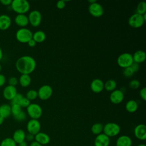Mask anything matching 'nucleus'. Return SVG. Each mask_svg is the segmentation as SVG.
I'll return each instance as SVG.
<instances>
[{
  "mask_svg": "<svg viewBox=\"0 0 146 146\" xmlns=\"http://www.w3.org/2000/svg\"><path fill=\"white\" fill-rule=\"evenodd\" d=\"M34 141L43 145L48 144L50 141V137L48 135L44 132H39L34 136Z\"/></svg>",
  "mask_w": 146,
  "mask_h": 146,
  "instance_id": "f3484780",
  "label": "nucleus"
},
{
  "mask_svg": "<svg viewBox=\"0 0 146 146\" xmlns=\"http://www.w3.org/2000/svg\"><path fill=\"white\" fill-rule=\"evenodd\" d=\"M91 131L93 134L96 136L100 133H102L103 131V125L100 123H95L92 125L91 128Z\"/></svg>",
  "mask_w": 146,
  "mask_h": 146,
  "instance_id": "cd10ccee",
  "label": "nucleus"
},
{
  "mask_svg": "<svg viewBox=\"0 0 146 146\" xmlns=\"http://www.w3.org/2000/svg\"><path fill=\"white\" fill-rule=\"evenodd\" d=\"M137 146H146V145L144 144H139Z\"/></svg>",
  "mask_w": 146,
  "mask_h": 146,
  "instance_id": "603ef678",
  "label": "nucleus"
},
{
  "mask_svg": "<svg viewBox=\"0 0 146 146\" xmlns=\"http://www.w3.org/2000/svg\"><path fill=\"white\" fill-rule=\"evenodd\" d=\"M1 70H2V66H1V64H0V72L1 71Z\"/></svg>",
  "mask_w": 146,
  "mask_h": 146,
  "instance_id": "864d4df0",
  "label": "nucleus"
},
{
  "mask_svg": "<svg viewBox=\"0 0 146 146\" xmlns=\"http://www.w3.org/2000/svg\"><path fill=\"white\" fill-rule=\"evenodd\" d=\"M23 97V95L20 93H17V95L14 97V98L11 100V104H18L19 102L21 101V99Z\"/></svg>",
  "mask_w": 146,
  "mask_h": 146,
  "instance_id": "e433bc0d",
  "label": "nucleus"
},
{
  "mask_svg": "<svg viewBox=\"0 0 146 146\" xmlns=\"http://www.w3.org/2000/svg\"><path fill=\"white\" fill-rule=\"evenodd\" d=\"M13 117H14V118L17 121H23V120H25L26 119V113L24 111H22L18 115H17L16 116H14Z\"/></svg>",
  "mask_w": 146,
  "mask_h": 146,
  "instance_id": "f704fd0d",
  "label": "nucleus"
},
{
  "mask_svg": "<svg viewBox=\"0 0 146 146\" xmlns=\"http://www.w3.org/2000/svg\"><path fill=\"white\" fill-rule=\"evenodd\" d=\"M27 112L32 119L38 120L42 115V108L38 104L30 103L27 107Z\"/></svg>",
  "mask_w": 146,
  "mask_h": 146,
  "instance_id": "423d86ee",
  "label": "nucleus"
},
{
  "mask_svg": "<svg viewBox=\"0 0 146 146\" xmlns=\"http://www.w3.org/2000/svg\"><path fill=\"white\" fill-rule=\"evenodd\" d=\"M56 5V7L58 9H63L66 6L65 1H59L57 2Z\"/></svg>",
  "mask_w": 146,
  "mask_h": 146,
  "instance_id": "ea45409f",
  "label": "nucleus"
},
{
  "mask_svg": "<svg viewBox=\"0 0 146 146\" xmlns=\"http://www.w3.org/2000/svg\"><path fill=\"white\" fill-rule=\"evenodd\" d=\"M139 95L141 99L143 101L146 100V88L145 87H143L140 90L139 92Z\"/></svg>",
  "mask_w": 146,
  "mask_h": 146,
  "instance_id": "58836bf2",
  "label": "nucleus"
},
{
  "mask_svg": "<svg viewBox=\"0 0 146 146\" xmlns=\"http://www.w3.org/2000/svg\"><path fill=\"white\" fill-rule=\"evenodd\" d=\"M8 82H9V85L15 87L18 83V80L16 77L11 76L9 78Z\"/></svg>",
  "mask_w": 146,
  "mask_h": 146,
  "instance_id": "4c0bfd02",
  "label": "nucleus"
},
{
  "mask_svg": "<svg viewBox=\"0 0 146 146\" xmlns=\"http://www.w3.org/2000/svg\"><path fill=\"white\" fill-rule=\"evenodd\" d=\"M10 6L12 10L18 14H25L30 8V3L26 0H13Z\"/></svg>",
  "mask_w": 146,
  "mask_h": 146,
  "instance_id": "f03ea898",
  "label": "nucleus"
},
{
  "mask_svg": "<svg viewBox=\"0 0 146 146\" xmlns=\"http://www.w3.org/2000/svg\"><path fill=\"white\" fill-rule=\"evenodd\" d=\"M4 119H4L2 116L0 115V125H1V124H2V123H3Z\"/></svg>",
  "mask_w": 146,
  "mask_h": 146,
  "instance_id": "8fccbe9b",
  "label": "nucleus"
},
{
  "mask_svg": "<svg viewBox=\"0 0 146 146\" xmlns=\"http://www.w3.org/2000/svg\"><path fill=\"white\" fill-rule=\"evenodd\" d=\"M12 2L11 0H0V3L3 6H10Z\"/></svg>",
  "mask_w": 146,
  "mask_h": 146,
  "instance_id": "c03bdc74",
  "label": "nucleus"
},
{
  "mask_svg": "<svg viewBox=\"0 0 146 146\" xmlns=\"http://www.w3.org/2000/svg\"><path fill=\"white\" fill-rule=\"evenodd\" d=\"M18 146H28V145H27V142L25 140V141L20 143L19 144H18Z\"/></svg>",
  "mask_w": 146,
  "mask_h": 146,
  "instance_id": "de8ad7c7",
  "label": "nucleus"
},
{
  "mask_svg": "<svg viewBox=\"0 0 146 146\" xmlns=\"http://www.w3.org/2000/svg\"><path fill=\"white\" fill-rule=\"evenodd\" d=\"M133 62L137 64L141 63L145 61L146 59V54L143 50H137L132 55Z\"/></svg>",
  "mask_w": 146,
  "mask_h": 146,
  "instance_id": "4be33fe9",
  "label": "nucleus"
},
{
  "mask_svg": "<svg viewBox=\"0 0 146 146\" xmlns=\"http://www.w3.org/2000/svg\"><path fill=\"white\" fill-rule=\"evenodd\" d=\"M140 82L137 79H133L129 83V88L134 90L140 87Z\"/></svg>",
  "mask_w": 146,
  "mask_h": 146,
  "instance_id": "c9c22d12",
  "label": "nucleus"
},
{
  "mask_svg": "<svg viewBox=\"0 0 146 146\" xmlns=\"http://www.w3.org/2000/svg\"><path fill=\"white\" fill-rule=\"evenodd\" d=\"M2 57H3V52H2V50L1 47H0V61L2 59Z\"/></svg>",
  "mask_w": 146,
  "mask_h": 146,
  "instance_id": "09e8293b",
  "label": "nucleus"
},
{
  "mask_svg": "<svg viewBox=\"0 0 146 146\" xmlns=\"http://www.w3.org/2000/svg\"><path fill=\"white\" fill-rule=\"evenodd\" d=\"M27 17L29 22L32 26L38 27L40 25L42 21V15L39 11L36 10L31 11Z\"/></svg>",
  "mask_w": 146,
  "mask_h": 146,
  "instance_id": "1a4fd4ad",
  "label": "nucleus"
},
{
  "mask_svg": "<svg viewBox=\"0 0 146 146\" xmlns=\"http://www.w3.org/2000/svg\"><path fill=\"white\" fill-rule=\"evenodd\" d=\"M30 146H43V145H41V144H40L39 143H37V142L35 141H32V142L30 143Z\"/></svg>",
  "mask_w": 146,
  "mask_h": 146,
  "instance_id": "49530a36",
  "label": "nucleus"
},
{
  "mask_svg": "<svg viewBox=\"0 0 146 146\" xmlns=\"http://www.w3.org/2000/svg\"><path fill=\"white\" fill-rule=\"evenodd\" d=\"M133 63L132 54L128 52L121 54L117 59V63L123 68L130 67Z\"/></svg>",
  "mask_w": 146,
  "mask_h": 146,
  "instance_id": "39448f33",
  "label": "nucleus"
},
{
  "mask_svg": "<svg viewBox=\"0 0 146 146\" xmlns=\"http://www.w3.org/2000/svg\"><path fill=\"white\" fill-rule=\"evenodd\" d=\"M26 127L28 132L35 136L40 132L41 125L38 120L31 119L27 122Z\"/></svg>",
  "mask_w": 146,
  "mask_h": 146,
  "instance_id": "9b49d317",
  "label": "nucleus"
},
{
  "mask_svg": "<svg viewBox=\"0 0 146 146\" xmlns=\"http://www.w3.org/2000/svg\"><path fill=\"white\" fill-rule=\"evenodd\" d=\"M25 137L26 133L25 131L22 129H18L13 133L12 139L16 143V144H19L20 143L25 140Z\"/></svg>",
  "mask_w": 146,
  "mask_h": 146,
  "instance_id": "412c9836",
  "label": "nucleus"
},
{
  "mask_svg": "<svg viewBox=\"0 0 146 146\" xmlns=\"http://www.w3.org/2000/svg\"><path fill=\"white\" fill-rule=\"evenodd\" d=\"M17 93V90L15 87L8 85L3 89V96L5 99L11 100Z\"/></svg>",
  "mask_w": 146,
  "mask_h": 146,
  "instance_id": "2eb2a0df",
  "label": "nucleus"
},
{
  "mask_svg": "<svg viewBox=\"0 0 146 146\" xmlns=\"http://www.w3.org/2000/svg\"><path fill=\"white\" fill-rule=\"evenodd\" d=\"M11 25V19L10 17L6 14L0 15V30H6Z\"/></svg>",
  "mask_w": 146,
  "mask_h": 146,
  "instance_id": "a211bd4d",
  "label": "nucleus"
},
{
  "mask_svg": "<svg viewBox=\"0 0 146 146\" xmlns=\"http://www.w3.org/2000/svg\"><path fill=\"white\" fill-rule=\"evenodd\" d=\"M124 98V93L120 90H115L111 92L110 96V101L115 104H117L121 103Z\"/></svg>",
  "mask_w": 146,
  "mask_h": 146,
  "instance_id": "f8f14e48",
  "label": "nucleus"
},
{
  "mask_svg": "<svg viewBox=\"0 0 146 146\" xmlns=\"http://www.w3.org/2000/svg\"><path fill=\"white\" fill-rule=\"evenodd\" d=\"M46 38V34L44 31L38 30L33 34V39L36 43H42L45 40Z\"/></svg>",
  "mask_w": 146,
  "mask_h": 146,
  "instance_id": "a878e982",
  "label": "nucleus"
},
{
  "mask_svg": "<svg viewBox=\"0 0 146 146\" xmlns=\"http://www.w3.org/2000/svg\"><path fill=\"white\" fill-rule=\"evenodd\" d=\"M22 108L19 104H11V112L13 116H16L22 111Z\"/></svg>",
  "mask_w": 146,
  "mask_h": 146,
  "instance_id": "2f4dec72",
  "label": "nucleus"
},
{
  "mask_svg": "<svg viewBox=\"0 0 146 146\" xmlns=\"http://www.w3.org/2000/svg\"><path fill=\"white\" fill-rule=\"evenodd\" d=\"M14 22L17 25L22 28L26 27L29 23L28 17L25 14H17L14 18Z\"/></svg>",
  "mask_w": 146,
  "mask_h": 146,
  "instance_id": "aec40b11",
  "label": "nucleus"
},
{
  "mask_svg": "<svg viewBox=\"0 0 146 146\" xmlns=\"http://www.w3.org/2000/svg\"><path fill=\"white\" fill-rule=\"evenodd\" d=\"M117 84L115 80L113 79H109L104 83V88L107 91L112 92L116 90Z\"/></svg>",
  "mask_w": 146,
  "mask_h": 146,
  "instance_id": "bb28decb",
  "label": "nucleus"
},
{
  "mask_svg": "<svg viewBox=\"0 0 146 146\" xmlns=\"http://www.w3.org/2000/svg\"><path fill=\"white\" fill-rule=\"evenodd\" d=\"M88 11L90 14L94 17H100L104 14V9L103 6L98 2L90 4L88 6Z\"/></svg>",
  "mask_w": 146,
  "mask_h": 146,
  "instance_id": "9d476101",
  "label": "nucleus"
},
{
  "mask_svg": "<svg viewBox=\"0 0 146 146\" xmlns=\"http://www.w3.org/2000/svg\"><path fill=\"white\" fill-rule=\"evenodd\" d=\"M132 144L131 138L125 135L119 136L116 141V146H132Z\"/></svg>",
  "mask_w": 146,
  "mask_h": 146,
  "instance_id": "6ab92c4d",
  "label": "nucleus"
},
{
  "mask_svg": "<svg viewBox=\"0 0 146 146\" xmlns=\"http://www.w3.org/2000/svg\"><path fill=\"white\" fill-rule=\"evenodd\" d=\"M140 15H143L146 13V2L142 1L139 3L136 8V13Z\"/></svg>",
  "mask_w": 146,
  "mask_h": 146,
  "instance_id": "c85d7f7f",
  "label": "nucleus"
},
{
  "mask_svg": "<svg viewBox=\"0 0 146 146\" xmlns=\"http://www.w3.org/2000/svg\"><path fill=\"white\" fill-rule=\"evenodd\" d=\"M96 1L95 0H89L88 1V2L90 3V4H92V3H94L95 2H96Z\"/></svg>",
  "mask_w": 146,
  "mask_h": 146,
  "instance_id": "3c124183",
  "label": "nucleus"
},
{
  "mask_svg": "<svg viewBox=\"0 0 146 146\" xmlns=\"http://www.w3.org/2000/svg\"><path fill=\"white\" fill-rule=\"evenodd\" d=\"M6 79L5 76L2 74H0V87L4 86L6 83Z\"/></svg>",
  "mask_w": 146,
  "mask_h": 146,
  "instance_id": "79ce46f5",
  "label": "nucleus"
},
{
  "mask_svg": "<svg viewBox=\"0 0 146 146\" xmlns=\"http://www.w3.org/2000/svg\"><path fill=\"white\" fill-rule=\"evenodd\" d=\"M36 66L35 60L29 55L22 56L15 62L16 69L21 74L30 75L35 70Z\"/></svg>",
  "mask_w": 146,
  "mask_h": 146,
  "instance_id": "f257e3e1",
  "label": "nucleus"
},
{
  "mask_svg": "<svg viewBox=\"0 0 146 146\" xmlns=\"http://www.w3.org/2000/svg\"><path fill=\"white\" fill-rule=\"evenodd\" d=\"M110 138L102 133L97 135L94 140V146H109Z\"/></svg>",
  "mask_w": 146,
  "mask_h": 146,
  "instance_id": "4468645a",
  "label": "nucleus"
},
{
  "mask_svg": "<svg viewBox=\"0 0 146 146\" xmlns=\"http://www.w3.org/2000/svg\"><path fill=\"white\" fill-rule=\"evenodd\" d=\"M27 44H28V45H29L30 47H35V46L36 43L35 41L32 38L31 39H30V40L27 42Z\"/></svg>",
  "mask_w": 146,
  "mask_h": 146,
  "instance_id": "a18cd8bd",
  "label": "nucleus"
},
{
  "mask_svg": "<svg viewBox=\"0 0 146 146\" xmlns=\"http://www.w3.org/2000/svg\"><path fill=\"white\" fill-rule=\"evenodd\" d=\"M103 133L110 138L118 135L120 132V127L116 123L110 122L103 125Z\"/></svg>",
  "mask_w": 146,
  "mask_h": 146,
  "instance_id": "20e7f679",
  "label": "nucleus"
},
{
  "mask_svg": "<svg viewBox=\"0 0 146 146\" xmlns=\"http://www.w3.org/2000/svg\"><path fill=\"white\" fill-rule=\"evenodd\" d=\"M131 68H132V70H133V71L134 72V73L137 72L140 68V66H139V64L136 63H135L133 62L132 63V64L130 66Z\"/></svg>",
  "mask_w": 146,
  "mask_h": 146,
  "instance_id": "a19ab883",
  "label": "nucleus"
},
{
  "mask_svg": "<svg viewBox=\"0 0 146 146\" xmlns=\"http://www.w3.org/2000/svg\"><path fill=\"white\" fill-rule=\"evenodd\" d=\"M0 146H17V144L11 137H6L1 141Z\"/></svg>",
  "mask_w": 146,
  "mask_h": 146,
  "instance_id": "c756f323",
  "label": "nucleus"
},
{
  "mask_svg": "<svg viewBox=\"0 0 146 146\" xmlns=\"http://www.w3.org/2000/svg\"><path fill=\"white\" fill-rule=\"evenodd\" d=\"M145 19L143 18V15L135 13L132 14L128 19L129 25L135 29H138L141 27L145 22Z\"/></svg>",
  "mask_w": 146,
  "mask_h": 146,
  "instance_id": "0eeeda50",
  "label": "nucleus"
},
{
  "mask_svg": "<svg viewBox=\"0 0 146 146\" xmlns=\"http://www.w3.org/2000/svg\"><path fill=\"white\" fill-rule=\"evenodd\" d=\"M125 108L128 112L133 113L138 109V103L135 100H129L126 103Z\"/></svg>",
  "mask_w": 146,
  "mask_h": 146,
  "instance_id": "b1692460",
  "label": "nucleus"
},
{
  "mask_svg": "<svg viewBox=\"0 0 146 146\" xmlns=\"http://www.w3.org/2000/svg\"><path fill=\"white\" fill-rule=\"evenodd\" d=\"M134 72L133 71V70H132V68H131V67H127L125 68H123V75L125 77V78H131L132 77L133 74H134Z\"/></svg>",
  "mask_w": 146,
  "mask_h": 146,
  "instance_id": "473e14b6",
  "label": "nucleus"
},
{
  "mask_svg": "<svg viewBox=\"0 0 146 146\" xmlns=\"http://www.w3.org/2000/svg\"><path fill=\"white\" fill-rule=\"evenodd\" d=\"M11 115V106L8 104H3L0 106V115L4 119L9 117Z\"/></svg>",
  "mask_w": 146,
  "mask_h": 146,
  "instance_id": "5701e85b",
  "label": "nucleus"
},
{
  "mask_svg": "<svg viewBox=\"0 0 146 146\" xmlns=\"http://www.w3.org/2000/svg\"><path fill=\"white\" fill-rule=\"evenodd\" d=\"M90 88L94 93H100L104 89V82L100 79H95L91 83Z\"/></svg>",
  "mask_w": 146,
  "mask_h": 146,
  "instance_id": "dca6fc26",
  "label": "nucleus"
},
{
  "mask_svg": "<svg viewBox=\"0 0 146 146\" xmlns=\"http://www.w3.org/2000/svg\"><path fill=\"white\" fill-rule=\"evenodd\" d=\"M38 97V92L35 90H29L26 95V98H27L30 101L36 99Z\"/></svg>",
  "mask_w": 146,
  "mask_h": 146,
  "instance_id": "7c9ffc66",
  "label": "nucleus"
},
{
  "mask_svg": "<svg viewBox=\"0 0 146 146\" xmlns=\"http://www.w3.org/2000/svg\"><path fill=\"white\" fill-rule=\"evenodd\" d=\"M25 139L27 140L28 141H33L34 140V135L28 133L27 134H26Z\"/></svg>",
  "mask_w": 146,
  "mask_h": 146,
  "instance_id": "37998d69",
  "label": "nucleus"
},
{
  "mask_svg": "<svg viewBox=\"0 0 146 146\" xmlns=\"http://www.w3.org/2000/svg\"><path fill=\"white\" fill-rule=\"evenodd\" d=\"M18 82L22 87H27L30 84L31 82V78L30 75L21 74L19 78Z\"/></svg>",
  "mask_w": 146,
  "mask_h": 146,
  "instance_id": "393cba45",
  "label": "nucleus"
},
{
  "mask_svg": "<svg viewBox=\"0 0 146 146\" xmlns=\"http://www.w3.org/2000/svg\"><path fill=\"white\" fill-rule=\"evenodd\" d=\"M30 104V101L26 97H23L19 103V105L21 108H27Z\"/></svg>",
  "mask_w": 146,
  "mask_h": 146,
  "instance_id": "72a5a7b5",
  "label": "nucleus"
},
{
  "mask_svg": "<svg viewBox=\"0 0 146 146\" xmlns=\"http://www.w3.org/2000/svg\"><path fill=\"white\" fill-rule=\"evenodd\" d=\"M52 91V88L50 85H43L37 91L38 97L42 100H46L51 96Z\"/></svg>",
  "mask_w": 146,
  "mask_h": 146,
  "instance_id": "6e6552de",
  "label": "nucleus"
},
{
  "mask_svg": "<svg viewBox=\"0 0 146 146\" xmlns=\"http://www.w3.org/2000/svg\"><path fill=\"white\" fill-rule=\"evenodd\" d=\"M33 33L27 28H21L17 30L15 34L17 40L22 43H27V42L33 38Z\"/></svg>",
  "mask_w": 146,
  "mask_h": 146,
  "instance_id": "7ed1b4c3",
  "label": "nucleus"
},
{
  "mask_svg": "<svg viewBox=\"0 0 146 146\" xmlns=\"http://www.w3.org/2000/svg\"><path fill=\"white\" fill-rule=\"evenodd\" d=\"M135 136L140 140L146 139V126L145 124H140L136 125L134 129Z\"/></svg>",
  "mask_w": 146,
  "mask_h": 146,
  "instance_id": "ddd939ff",
  "label": "nucleus"
}]
</instances>
